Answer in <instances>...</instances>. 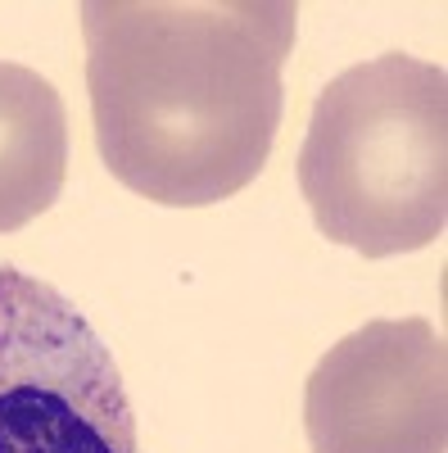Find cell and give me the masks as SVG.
Masks as SVG:
<instances>
[{"mask_svg": "<svg viewBox=\"0 0 448 453\" xmlns=\"http://www.w3.org/2000/svg\"><path fill=\"white\" fill-rule=\"evenodd\" d=\"M294 27V0H87V91L104 168L168 209L240 196L281 127Z\"/></svg>", "mask_w": 448, "mask_h": 453, "instance_id": "1", "label": "cell"}, {"mask_svg": "<svg viewBox=\"0 0 448 453\" xmlns=\"http://www.w3.org/2000/svg\"><path fill=\"white\" fill-rule=\"evenodd\" d=\"M317 232L362 258L426 250L448 222V78L413 55H376L330 78L299 150Z\"/></svg>", "mask_w": 448, "mask_h": 453, "instance_id": "2", "label": "cell"}, {"mask_svg": "<svg viewBox=\"0 0 448 453\" xmlns=\"http://www.w3.org/2000/svg\"><path fill=\"white\" fill-rule=\"evenodd\" d=\"M0 453H140L123 372L50 281L0 263Z\"/></svg>", "mask_w": 448, "mask_h": 453, "instance_id": "3", "label": "cell"}, {"mask_svg": "<svg viewBox=\"0 0 448 453\" xmlns=\"http://www.w3.org/2000/svg\"><path fill=\"white\" fill-rule=\"evenodd\" d=\"M313 453H448V349L426 318H376L330 345L304 390Z\"/></svg>", "mask_w": 448, "mask_h": 453, "instance_id": "4", "label": "cell"}, {"mask_svg": "<svg viewBox=\"0 0 448 453\" xmlns=\"http://www.w3.org/2000/svg\"><path fill=\"white\" fill-rule=\"evenodd\" d=\"M68 177V109L50 78L0 59V232L42 218Z\"/></svg>", "mask_w": 448, "mask_h": 453, "instance_id": "5", "label": "cell"}]
</instances>
